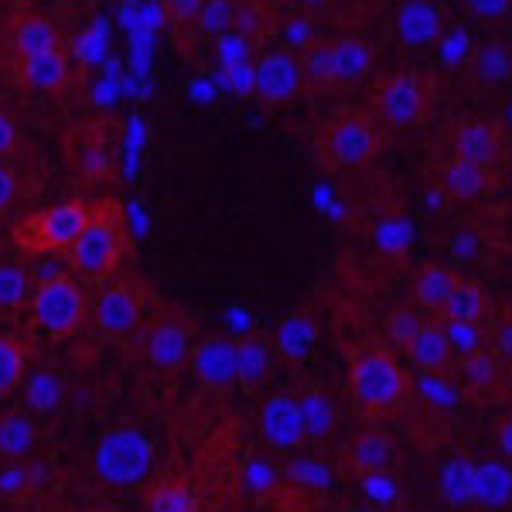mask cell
<instances>
[{"label":"cell","mask_w":512,"mask_h":512,"mask_svg":"<svg viewBox=\"0 0 512 512\" xmlns=\"http://www.w3.org/2000/svg\"><path fill=\"white\" fill-rule=\"evenodd\" d=\"M130 253V229H127V212L113 195L96 198V209L89 222L82 226L76 243L65 253V263L79 280L89 284H106L120 274V267L127 263Z\"/></svg>","instance_id":"1"},{"label":"cell","mask_w":512,"mask_h":512,"mask_svg":"<svg viewBox=\"0 0 512 512\" xmlns=\"http://www.w3.org/2000/svg\"><path fill=\"white\" fill-rule=\"evenodd\" d=\"M383 151V127L366 110H338L315 134V158L328 175L369 168Z\"/></svg>","instance_id":"2"},{"label":"cell","mask_w":512,"mask_h":512,"mask_svg":"<svg viewBox=\"0 0 512 512\" xmlns=\"http://www.w3.org/2000/svg\"><path fill=\"white\" fill-rule=\"evenodd\" d=\"M349 393L355 407L369 417L396 414L414 393V383L390 352L359 345L349 355Z\"/></svg>","instance_id":"3"},{"label":"cell","mask_w":512,"mask_h":512,"mask_svg":"<svg viewBox=\"0 0 512 512\" xmlns=\"http://www.w3.org/2000/svg\"><path fill=\"white\" fill-rule=\"evenodd\" d=\"M96 209V198H65L14 222L11 239L24 256H65Z\"/></svg>","instance_id":"4"},{"label":"cell","mask_w":512,"mask_h":512,"mask_svg":"<svg viewBox=\"0 0 512 512\" xmlns=\"http://www.w3.org/2000/svg\"><path fill=\"white\" fill-rule=\"evenodd\" d=\"M93 301H89L86 287L76 274H55L48 280L35 284L28 301V318L41 335H48L52 342H69L82 332V325L89 321Z\"/></svg>","instance_id":"5"},{"label":"cell","mask_w":512,"mask_h":512,"mask_svg":"<svg viewBox=\"0 0 512 512\" xmlns=\"http://www.w3.org/2000/svg\"><path fill=\"white\" fill-rule=\"evenodd\" d=\"M62 154H65V164H69L72 178L89 188H106L120 175L117 130L103 117L72 123L62 134Z\"/></svg>","instance_id":"6"},{"label":"cell","mask_w":512,"mask_h":512,"mask_svg":"<svg viewBox=\"0 0 512 512\" xmlns=\"http://www.w3.org/2000/svg\"><path fill=\"white\" fill-rule=\"evenodd\" d=\"M373 117L390 134L417 130L431 113V76L420 69H393L373 82Z\"/></svg>","instance_id":"7"},{"label":"cell","mask_w":512,"mask_h":512,"mask_svg":"<svg viewBox=\"0 0 512 512\" xmlns=\"http://www.w3.org/2000/svg\"><path fill=\"white\" fill-rule=\"evenodd\" d=\"M96 478L110 489H137L154 468V444L137 427H113L93 451Z\"/></svg>","instance_id":"8"},{"label":"cell","mask_w":512,"mask_h":512,"mask_svg":"<svg viewBox=\"0 0 512 512\" xmlns=\"http://www.w3.org/2000/svg\"><path fill=\"white\" fill-rule=\"evenodd\" d=\"M444 144H448L451 158L475 161L492 171H499L512 151L509 127L499 117H489V113H468V117L451 120L448 130H444Z\"/></svg>","instance_id":"9"},{"label":"cell","mask_w":512,"mask_h":512,"mask_svg":"<svg viewBox=\"0 0 512 512\" xmlns=\"http://www.w3.org/2000/svg\"><path fill=\"white\" fill-rule=\"evenodd\" d=\"M144 304L147 294L140 287V280L117 274L113 280H106V284H99L89 321L106 338H127L140 332V325H144Z\"/></svg>","instance_id":"10"},{"label":"cell","mask_w":512,"mask_h":512,"mask_svg":"<svg viewBox=\"0 0 512 512\" xmlns=\"http://www.w3.org/2000/svg\"><path fill=\"white\" fill-rule=\"evenodd\" d=\"M195 349V335L185 315L164 311L144 328V359L158 376H175L188 369Z\"/></svg>","instance_id":"11"},{"label":"cell","mask_w":512,"mask_h":512,"mask_svg":"<svg viewBox=\"0 0 512 512\" xmlns=\"http://www.w3.org/2000/svg\"><path fill=\"white\" fill-rule=\"evenodd\" d=\"M250 93L263 106H287L304 93L294 48H263L250 65Z\"/></svg>","instance_id":"12"},{"label":"cell","mask_w":512,"mask_h":512,"mask_svg":"<svg viewBox=\"0 0 512 512\" xmlns=\"http://www.w3.org/2000/svg\"><path fill=\"white\" fill-rule=\"evenodd\" d=\"M7 79L31 96H59L72 82V62L65 48H52V52L24 55V59L4 62Z\"/></svg>","instance_id":"13"},{"label":"cell","mask_w":512,"mask_h":512,"mask_svg":"<svg viewBox=\"0 0 512 512\" xmlns=\"http://www.w3.org/2000/svg\"><path fill=\"white\" fill-rule=\"evenodd\" d=\"M451 24L444 0H400L393 11V35L407 52H427Z\"/></svg>","instance_id":"14"},{"label":"cell","mask_w":512,"mask_h":512,"mask_svg":"<svg viewBox=\"0 0 512 512\" xmlns=\"http://www.w3.org/2000/svg\"><path fill=\"white\" fill-rule=\"evenodd\" d=\"M256 431L270 451H297L308 441L304 431L301 407H297L294 393H274L263 400L260 414H256Z\"/></svg>","instance_id":"15"},{"label":"cell","mask_w":512,"mask_h":512,"mask_svg":"<svg viewBox=\"0 0 512 512\" xmlns=\"http://www.w3.org/2000/svg\"><path fill=\"white\" fill-rule=\"evenodd\" d=\"M188 369L195 373L202 390L229 393L236 386V338L205 335L202 342H195Z\"/></svg>","instance_id":"16"},{"label":"cell","mask_w":512,"mask_h":512,"mask_svg":"<svg viewBox=\"0 0 512 512\" xmlns=\"http://www.w3.org/2000/svg\"><path fill=\"white\" fill-rule=\"evenodd\" d=\"M461 76L478 93H499L512 82V52L502 38H482L472 45L468 59L461 62Z\"/></svg>","instance_id":"17"},{"label":"cell","mask_w":512,"mask_h":512,"mask_svg":"<svg viewBox=\"0 0 512 512\" xmlns=\"http://www.w3.org/2000/svg\"><path fill=\"white\" fill-rule=\"evenodd\" d=\"M434 178H437V188L448 198H454V202H478V198L492 195L495 188H499V171L482 168V164L465 161V158H451V154H444V158L437 161Z\"/></svg>","instance_id":"18"},{"label":"cell","mask_w":512,"mask_h":512,"mask_svg":"<svg viewBox=\"0 0 512 512\" xmlns=\"http://www.w3.org/2000/svg\"><path fill=\"white\" fill-rule=\"evenodd\" d=\"M0 41H4V48H7V59H24V55L65 48L59 24L35 11H21V14H14V18H7Z\"/></svg>","instance_id":"19"},{"label":"cell","mask_w":512,"mask_h":512,"mask_svg":"<svg viewBox=\"0 0 512 512\" xmlns=\"http://www.w3.org/2000/svg\"><path fill=\"white\" fill-rule=\"evenodd\" d=\"M376 69V48L366 38H332V93H349L362 86Z\"/></svg>","instance_id":"20"},{"label":"cell","mask_w":512,"mask_h":512,"mask_svg":"<svg viewBox=\"0 0 512 512\" xmlns=\"http://www.w3.org/2000/svg\"><path fill=\"white\" fill-rule=\"evenodd\" d=\"M512 502V468L502 458H472V506L499 512Z\"/></svg>","instance_id":"21"},{"label":"cell","mask_w":512,"mask_h":512,"mask_svg":"<svg viewBox=\"0 0 512 512\" xmlns=\"http://www.w3.org/2000/svg\"><path fill=\"white\" fill-rule=\"evenodd\" d=\"M277 7L274 0H236L233 4V31L239 41L253 48V52H263L270 48V41L277 35Z\"/></svg>","instance_id":"22"},{"label":"cell","mask_w":512,"mask_h":512,"mask_svg":"<svg viewBox=\"0 0 512 512\" xmlns=\"http://www.w3.org/2000/svg\"><path fill=\"white\" fill-rule=\"evenodd\" d=\"M345 465L355 475H376V472H393L396 465V444L390 434L383 431H362L345 444Z\"/></svg>","instance_id":"23"},{"label":"cell","mask_w":512,"mask_h":512,"mask_svg":"<svg viewBox=\"0 0 512 512\" xmlns=\"http://www.w3.org/2000/svg\"><path fill=\"white\" fill-rule=\"evenodd\" d=\"M274 366V342L267 335H243L236 338V386L256 393L270 376Z\"/></svg>","instance_id":"24"},{"label":"cell","mask_w":512,"mask_h":512,"mask_svg":"<svg viewBox=\"0 0 512 512\" xmlns=\"http://www.w3.org/2000/svg\"><path fill=\"white\" fill-rule=\"evenodd\" d=\"M270 342H274V355L291 362V366H301V362H308V355L318 342V321L308 311H297V315L280 321Z\"/></svg>","instance_id":"25"},{"label":"cell","mask_w":512,"mask_h":512,"mask_svg":"<svg viewBox=\"0 0 512 512\" xmlns=\"http://www.w3.org/2000/svg\"><path fill=\"white\" fill-rule=\"evenodd\" d=\"M301 86L308 96L332 93V38H311L301 48H294Z\"/></svg>","instance_id":"26"},{"label":"cell","mask_w":512,"mask_h":512,"mask_svg":"<svg viewBox=\"0 0 512 512\" xmlns=\"http://www.w3.org/2000/svg\"><path fill=\"white\" fill-rule=\"evenodd\" d=\"M410 362L417 366V373H448L454 355L448 349V338H444L441 321H424L414 342L407 345Z\"/></svg>","instance_id":"27"},{"label":"cell","mask_w":512,"mask_h":512,"mask_svg":"<svg viewBox=\"0 0 512 512\" xmlns=\"http://www.w3.org/2000/svg\"><path fill=\"white\" fill-rule=\"evenodd\" d=\"M454 284H458V274H454L451 267H441V263H424V267H417L410 291H414L417 308H424L427 315H441L451 291H454Z\"/></svg>","instance_id":"28"},{"label":"cell","mask_w":512,"mask_h":512,"mask_svg":"<svg viewBox=\"0 0 512 512\" xmlns=\"http://www.w3.org/2000/svg\"><path fill=\"white\" fill-rule=\"evenodd\" d=\"M297 396V407H301V420L304 431H308L311 441H328L338 431V407L335 400L318 386H304Z\"/></svg>","instance_id":"29"},{"label":"cell","mask_w":512,"mask_h":512,"mask_svg":"<svg viewBox=\"0 0 512 512\" xmlns=\"http://www.w3.org/2000/svg\"><path fill=\"white\" fill-rule=\"evenodd\" d=\"M437 495L451 509H475L472 506V458L451 454L437 468Z\"/></svg>","instance_id":"30"},{"label":"cell","mask_w":512,"mask_h":512,"mask_svg":"<svg viewBox=\"0 0 512 512\" xmlns=\"http://www.w3.org/2000/svg\"><path fill=\"white\" fill-rule=\"evenodd\" d=\"M144 512H202V502L185 478H158L144 489Z\"/></svg>","instance_id":"31"},{"label":"cell","mask_w":512,"mask_h":512,"mask_svg":"<svg viewBox=\"0 0 512 512\" xmlns=\"http://www.w3.org/2000/svg\"><path fill=\"white\" fill-rule=\"evenodd\" d=\"M38 424L28 410H11L0 417V461H21L35 451Z\"/></svg>","instance_id":"32"},{"label":"cell","mask_w":512,"mask_h":512,"mask_svg":"<svg viewBox=\"0 0 512 512\" xmlns=\"http://www.w3.org/2000/svg\"><path fill=\"white\" fill-rule=\"evenodd\" d=\"M28 362H31V345L11 332H0V400L11 396L24 383Z\"/></svg>","instance_id":"33"},{"label":"cell","mask_w":512,"mask_h":512,"mask_svg":"<svg viewBox=\"0 0 512 512\" xmlns=\"http://www.w3.org/2000/svg\"><path fill=\"white\" fill-rule=\"evenodd\" d=\"M410 383H414V393L431 410L454 414L461 407V383L451 379L448 373H417V379H410Z\"/></svg>","instance_id":"34"},{"label":"cell","mask_w":512,"mask_h":512,"mask_svg":"<svg viewBox=\"0 0 512 512\" xmlns=\"http://www.w3.org/2000/svg\"><path fill=\"white\" fill-rule=\"evenodd\" d=\"M485 311H489V297H485L482 287H478L475 280L458 277V284H454L441 318L444 321H472V325H478V321L485 318Z\"/></svg>","instance_id":"35"},{"label":"cell","mask_w":512,"mask_h":512,"mask_svg":"<svg viewBox=\"0 0 512 512\" xmlns=\"http://www.w3.org/2000/svg\"><path fill=\"white\" fill-rule=\"evenodd\" d=\"M31 274L21 267V263L0 260V315H18V311H28L31 301Z\"/></svg>","instance_id":"36"},{"label":"cell","mask_w":512,"mask_h":512,"mask_svg":"<svg viewBox=\"0 0 512 512\" xmlns=\"http://www.w3.org/2000/svg\"><path fill=\"white\" fill-rule=\"evenodd\" d=\"M287 482L297 485L304 492H315V495H325L332 492V468L321 454H297L287 465Z\"/></svg>","instance_id":"37"},{"label":"cell","mask_w":512,"mask_h":512,"mask_svg":"<svg viewBox=\"0 0 512 512\" xmlns=\"http://www.w3.org/2000/svg\"><path fill=\"white\" fill-rule=\"evenodd\" d=\"M373 243H376V250L383 256L400 260V256L414 246V222H410L407 216H400V212L383 216L376 222V229H373Z\"/></svg>","instance_id":"38"},{"label":"cell","mask_w":512,"mask_h":512,"mask_svg":"<svg viewBox=\"0 0 512 512\" xmlns=\"http://www.w3.org/2000/svg\"><path fill=\"white\" fill-rule=\"evenodd\" d=\"M239 485H243V492L253 495V499L270 495L280 485V468L267 454H250V458L243 461V468H239Z\"/></svg>","instance_id":"39"},{"label":"cell","mask_w":512,"mask_h":512,"mask_svg":"<svg viewBox=\"0 0 512 512\" xmlns=\"http://www.w3.org/2000/svg\"><path fill=\"white\" fill-rule=\"evenodd\" d=\"M441 328H444V338H448V349L454 359H472V355L485 352V335H482V325H472V321H444L441 318Z\"/></svg>","instance_id":"40"},{"label":"cell","mask_w":512,"mask_h":512,"mask_svg":"<svg viewBox=\"0 0 512 512\" xmlns=\"http://www.w3.org/2000/svg\"><path fill=\"white\" fill-rule=\"evenodd\" d=\"M495 376H499V366H495V359L489 352H478L472 359H461V366H458V383L475 393L489 390L495 383Z\"/></svg>","instance_id":"41"},{"label":"cell","mask_w":512,"mask_h":512,"mask_svg":"<svg viewBox=\"0 0 512 512\" xmlns=\"http://www.w3.org/2000/svg\"><path fill=\"white\" fill-rule=\"evenodd\" d=\"M362 492H366L369 506L386 512L400 502V482L393 478V472H376V475H362Z\"/></svg>","instance_id":"42"},{"label":"cell","mask_w":512,"mask_h":512,"mask_svg":"<svg viewBox=\"0 0 512 512\" xmlns=\"http://www.w3.org/2000/svg\"><path fill=\"white\" fill-rule=\"evenodd\" d=\"M233 4L236 0H205L195 28L209 38H222L233 31Z\"/></svg>","instance_id":"43"},{"label":"cell","mask_w":512,"mask_h":512,"mask_svg":"<svg viewBox=\"0 0 512 512\" xmlns=\"http://www.w3.org/2000/svg\"><path fill=\"white\" fill-rule=\"evenodd\" d=\"M62 400V383L52 373H35L28 379V407L35 414H48Z\"/></svg>","instance_id":"44"},{"label":"cell","mask_w":512,"mask_h":512,"mask_svg":"<svg viewBox=\"0 0 512 512\" xmlns=\"http://www.w3.org/2000/svg\"><path fill=\"white\" fill-rule=\"evenodd\" d=\"M158 4H161L164 18H168V24H171V31L181 38L185 31H192L198 24V14H202L205 0H158Z\"/></svg>","instance_id":"45"},{"label":"cell","mask_w":512,"mask_h":512,"mask_svg":"<svg viewBox=\"0 0 512 512\" xmlns=\"http://www.w3.org/2000/svg\"><path fill=\"white\" fill-rule=\"evenodd\" d=\"M420 325H424V318L417 315V311L410 308H396L390 318H386V335H390V342L396 349L407 352V345L414 342V335L420 332Z\"/></svg>","instance_id":"46"},{"label":"cell","mask_w":512,"mask_h":512,"mask_svg":"<svg viewBox=\"0 0 512 512\" xmlns=\"http://www.w3.org/2000/svg\"><path fill=\"white\" fill-rule=\"evenodd\" d=\"M465 4V14L478 24H485V28H492V24H502L512 14V0H461Z\"/></svg>","instance_id":"47"},{"label":"cell","mask_w":512,"mask_h":512,"mask_svg":"<svg viewBox=\"0 0 512 512\" xmlns=\"http://www.w3.org/2000/svg\"><path fill=\"white\" fill-rule=\"evenodd\" d=\"M21 147V127L7 110H0V164H7Z\"/></svg>","instance_id":"48"},{"label":"cell","mask_w":512,"mask_h":512,"mask_svg":"<svg viewBox=\"0 0 512 512\" xmlns=\"http://www.w3.org/2000/svg\"><path fill=\"white\" fill-rule=\"evenodd\" d=\"M18 198H21L18 171H14L11 164H0V216H7V212L18 205Z\"/></svg>","instance_id":"49"},{"label":"cell","mask_w":512,"mask_h":512,"mask_svg":"<svg viewBox=\"0 0 512 512\" xmlns=\"http://www.w3.org/2000/svg\"><path fill=\"white\" fill-rule=\"evenodd\" d=\"M451 250H454V256H465V260H472L475 256V250H478V236L475 233H454V243H451Z\"/></svg>","instance_id":"50"},{"label":"cell","mask_w":512,"mask_h":512,"mask_svg":"<svg viewBox=\"0 0 512 512\" xmlns=\"http://www.w3.org/2000/svg\"><path fill=\"white\" fill-rule=\"evenodd\" d=\"M495 444H499V454L502 458H509L512 461V414L502 420L499 424V431H495Z\"/></svg>","instance_id":"51"},{"label":"cell","mask_w":512,"mask_h":512,"mask_svg":"<svg viewBox=\"0 0 512 512\" xmlns=\"http://www.w3.org/2000/svg\"><path fill=\"white\" fill-rule=\"evenodd\" d=\"M495 345H499V352L512 359V321H502L499 328H495Z\"/></svg>","instance_id":"52"},{"label":"cell","mask_w":512,"mask_h":512,"mask_svg":"<svg viewBox=\"0 0 512 512\" xmlns=\"http://www.w3.org/2000/svg\"><path fill=\"white\" fill-rule=\"evenodd\" d=\"M284 4H291L294 11H325L332 0H284Z\"/></svg>","instance_id":"53"},{"label":"cell","mask_w":512,"mask_h":512,"mask_svg":"<svg viewBox=\"0 0 512 512\" xmlns=\"http://www.w3.org/2000/svg\"><path fill=\"white\" fill-rule=\"evenodd\" d=\"M82 512H120V509H113V506H89V509H82Z\"/></svg>","instance_id":"54"},{"label":"cell","mask_w":512,"mask_h":512,"mask_svg":"<svg viewBox=\"0 0 512 512\" xmlns=\"http://www.w3.org/2000/svg\"><path fill=\"white\" fill-rule=\"evenodd\" d=\"M345 512H379V509H373V506H349Z\"/></svg>","instance_id":"55"},{"label":"cell","mask_w":512,"mask_h":512,"mask_svg":"<svg viewBox=\"0 0 512 512\" xmlns=\"http://www.w3.org/2000/svg\"><path fill=\"white\" fill-rule=\"evenodd\" d=\"M386 512H410V509H400V506H393V509H386Z\"/></svg>","instance_id":"56"}]
</instances>
